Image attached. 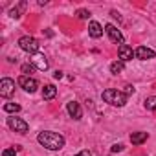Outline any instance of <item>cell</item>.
I'll return each mask as SVG.
<instances>
[{"label":"cell","mask_w":156,"mask_h":156,"mask_svg":"<svg viewBox=\"0 0 156 156\" xmlns=\"http://www.w3.org/2000/svg\"><path fill=\"white\" fill-rule=\"evenodd\" d=\"M26 8V2H20L17 8H13L11 11H9V15L13 17V19H20V15H22V9Z\"/></svg>","instance_id":"17"},{"label":"cell","mask_w":156,"mask_h":156,"mask_svg":"<svg viewBox=\"0 0 156 156\" xmlns=\"http://www.w3.org/2000/svg\"><path fill=\"white\" fill-rule=\"evenodd\" d=\"M134 51H136V59H140V61H149V59L156 57V51L152 48H147V46H140Z\"/></svg>","instance_id":"10"},{"label":"cell","mask_w":156,"mask_h":156,"mask_svg":"<svg viewBox=\"0 0 156 156\" xmlns=\"http://www.w3.org/2000/svg\"><path fill=\"white\" fill-rule=\"evenodd\" d=\"M31 62H33V64H35V68H37V70H41V72H46V70L50 68L48 59L44 57V53H37V55H33Z\"/></svg>","instance_id":"11"},{"label":"cell","mask_w":156,"mask_h":156,"mask_svg":"<svg viewBox=\"0 0 156 156\" xmlns=\"http://www.w3.org/2000/svg\"><path fill=\"white\" fill-rule=\"evenodd\" d=\"M55 96H57V88L53 85H44V88H42V99L44 101H51Z\"/></svg>","instance_id":"14"},{"label":"cell","mask_w":156,"mask_h":156,"mask_svg":"<svg viewBox=\"0 0 156 156\" xmlns=\"http://www.w3.org/2000/svg\"><path fill=\"white\" fill-rule=\"evenodd\" d=\"M123 94L129 98L130 94H134V87H132V85H127V87H125V90H123Z\"/></svg>","instance_id":"22"},{"label":"cell","mask_w":156,"mask_h":156,"mask_svg":"<svg viewBox=\"0 0 156 156\" xmlns=\"http://www.w3.org/2000/svg\"><path fill=\"white\" fill-rule=\"evenodd\" d=\"M147 138H149L147 132L138 130V132H132V134H130V143H132V145H141V143L147 141Z\"/></svg>","instance_id":"13"},{"label":"cell","mask_w":156,"mask_h":156,"mask_svg":"<svg viewBox=\"0 0 156 156\" xmlns=\"http://www.w3.org/2000/svg\"><path fill=\"white\" fill-rule=\"evenodd\" d=\"M19 48H20L22 51L30 53V55H37L41 44H39V41H37L35 37H31V35H24V37L19 39Z\"/></svg>","instance_id":"3"},{"label":"cell","mask_w":156,"mask_h":156,"mask_svg":"<svg viewBox=\"0 0 156 156\" xmlns=\"http://www.w3.org/2000/svg\"><path fill=\"white\" fill-rule=\"evenodd\" d=\"M75 15H77V17H79L81 20H87V19H90V17H92L88 9H77V13H75Z\"/></svg>","instance_id":"20"},{"label":"cell","mask_w":156,"mask_h":156,"mask_svg":"<svg viewBox=\"0 0 156 156\" xmlns=\"http://www.w3.org/2000/svg\"><path fill=\"white\" fill-rule=\"evenodd\" d=\"M88 35H90L92 39L103 37V26H101L99 22H96V20H90V24H88Z\"/></svg>","instance_id":"12"},{"label":"cell","mask_w":156,"mask_h":156,"mask_svg":"<svg viewBox=\"0 0 156 156\" xmlns=\"http://www.w3.org/2000/svg\"><path fill=\"white\" fill-rule=\"evenodd\" d=\"M110 151H112V152H119V151H123V145H121V143H114V145L110 147Z\"/></svg>","instance_id":"23"},{"label":"cell","mask_w":156,"mask_h":156,"mask_svg":"<svg viewBox=\"0 0 156 156\" xmlns=\"http://www.w3.org/2000/svg\"><path fill=\"white\" fill-rule=\"evenodd\" d=\"M4 112L17 114V112H20V105L19 103H4Z\"/></svg>","instance_id":"16"},{"label":"cell","mask_w":156,"mask_h":156,"mask_svg":"<svg viewBox=\"0 0 156 156\" xmlns=\"http://www.w3.org/2000/svg\"><path fill=\"white\" fill-rule=\"evenodd\" d=\"M105 31H107V35L110 37L112 42H116V44H119V46L123 44V41H125V39H123V33H121L114 24H107V26H105Z\"/></svg>","instance_id":"7"},{"label":"cell","mask_w":156,"mask_h":156,"mask_svg":"<svg viewBox=\"0 0 156 156\" xmlns=\"http://www.w3.org/2000/svg\"><path fill=\"white\" fill-rule=\"evenodd\" d=\"M53 79H62V72H61V70H57V72L53 73Z\"/></svg>","instance_id":"26"},{"label":"cell","mask_w":156,"mask_h":156,"mask_svg":"<svg viewBox=\"0 0 156 156\" xmlns=\"http://www.w3.org/2000/svg\"><path fill=\"white\" fill-rule=\"evenodd\" d=\"M17 83H19V87H20L24 92H28V94H33V92H37V88H39V81L33 79V77H28V75H19Z\"/></svg>","instance_id":"4"},{"label":"cell","mask_w":156,"mask_h":156,"mask_svg":"<svg viewBox=\"0 0 156 156\" xmlns=\"http://www.w3.org/2000/svg\"><path fill=\"white\" fill-rule=\"evenodd\" d=\"M123 70H125V62H123V61H119V59H118V61H114V62L110 64V73H114V75L121 73Z\"/></svg>","instance_id":"15"},{"label":"cell","mask_w":156,"mask_h":156,"mask_svg":"<svg viewBox=\"0 0 156 156\" xmlns=\"http://www.w3.org/2000/svg\"><path fill=\"white\" fill-rule=\"evenodd\" d=\"M66 110H68L70 118H73L75 121H79V119L83 118V108H81V105L77 103V101H70V103L66 105Z\"/></svg>","instance_id":"9"},{"label":"cell","mask_w":156,"mask_h":156,"mask_svg":"<svg viewBox=\"0 0 156 156\" xmlns=\"http://www.w3.org/2000/svg\"><path fill=\"white\" fill-rule=\"evenodd\" d=\"M2 156H17V149L13 147V149H6L4 152H2Z\"/></svg>","instance_id":"21"},{"label":"cell","mask_w":156,"mask_h":156,"mask_svg":"<svg viewBox=\"0 0 156 156\" xmlns=\"http://www.w3.org/2000/svg\"><path fill=\"white\" fill-rule=\"evenodd\" d=\"M13 94H15V81L9 79V77H4V79L0 81V96L8 99Z\"/></svg>","instance_id":"6"},{"label":"cell","mask_w":156,"mask_h":156,"mask_svg":"<svg viewBox=\"0 0 156 156\" xmlns=\"http://www.w3.org/2000/svg\"><path fill=\"white\" fill-rule=\"evenodd\" d=\"M118 57H119V61H123V62H129V61H132V59L136 57V51H134L130 46H127V44H121V46L118 48Z\"/></svg>","instance_id":"8"},{"label":"cell","mask_w":156,"mask_h":156,"mask_svg":"<svg viewBox=\"0 0 156 156\" xmlns=\"http://www.w3.org/2000/svg\"><path fill=\"white\" fill-rule=\"evenodd\" d=\"M37 141H39L44 149H48V151H61V149L64 147V143H66L62 134L51 132V130H42V132H39Z\"/></svg>","instance_id":"1"},{"label":"cell","mask_w":156,"mask_h":156,"mask_svg":"<svg viewBox=\"0 0 156 156\" xmlns=\"http://www.w3.org/2000/svg\"><path fill=\"white\" fill-rule=\"evenodd\" d=\"M101 98H103L105 103H108V105H112V107H125L127 101H129V98H127L121 90H116V88H107V90H103Z\"/></svg>","instance_id":"2"},{"label":"cell","mask_w":156,"mask_h":156,"mask_svg":"<svg viewBox=\"0 0 156 156\" xmlns=\"http://www.w3.org/2000/svg\"><path fill=\"white\" fill-rule=\"evenodd\" d=\"M8 127H9L11 130L19 132V134H26V132L30 130V125H28L22 118H15V116L8 118Z\"/></svg>","instance_id":"5"},{"label":"cell","mask_w":156,"mask_h":156,"mask_svg":"<svg viewBox=\"0 0 156 156\" xmlns=\"http://www.w3.org/2000/svg\"><path fill=\"white\" fill-rule=\"evenodd\" d=\"M73 156H92V152H90L88 149H83L81 152H77V154H73Z\"/></svg>","instance_id":"24"},{"label":"cell","mask_w":156,"mask_h":156,"mask_svg":"<svg viewBox=\"0 0 156 156\" xmlns=\"http://www.w3.org/2000/svg\"><path fill=\"white\" fill-rule=\"evenodd\" d=\"M110 15H112L114 19H118V22H121V17H119V13H118V11H114V9H112V11H110Z\"/></svg>","instance_id":"25"},{"label":"cell","mask_w":156,"mask_h":156,"mask_svg":"<svg viewBox=\"0 0 156 156\" xmlns=\"http://www.w3.org/2000/svg\"><path fill=\"white\" fill-rule=\"evenodd\" d=\"M20 70H22V75H28V77H30V73L35 70V64H33V62H26V64H22Z\"/></svg>","instance_id":"19"},{"label":"cell","mask_w":156,"mask_h":156,"mask_svg":"<svg viewBox=\"0 0 156 156\" xmlns=\"http://www.w3.org/2000/svg\"><path fill=\"white\" fill-rule=\"evenodd\" d=\"M143 105H145V108H147V110H151V112H156V96H151V98H147Z\"/></svg>","instance_id":"18"}]
</instances>
